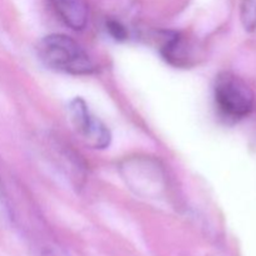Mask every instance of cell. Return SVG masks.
<instances>
[{
	"mask_svg": "<svg viewBox=\"0 0 256 256\" xmlns=\"http://www.w3.org/2000/svg\"><path fill=\"white\" fill-rule=\"evenodd\" d=\"M40 59L52 69L72 75H89L95 64L84 48L65 34H50L38 45Z\"/></svg>",
	"mask_w": 256,
	"mask_h": 256,
	"instance_id": "1",
	"label": "cell"
},
{
	"mask_svg": "<svg viewBox=\"0 0 256 256\" xmlns=\"http://www.w3.org/2000/svg\"><path fill=\"white\" fill-rule=\"evenodd\" d=\"M214 99L220 114L229 120L244 119L254 109L252 88L230 72H220L215 79Z\"/></svg>",
	"mask_w": 256,
	"mask_h": 256,
	"instance_id": "2",
	"label": "cell"
},
{
	"mask_svg": "<svg viewBox=\"0 0 256 256\" xmlns=\"http://www.w3.org/2000/svg\"><path fill=\"white\" fill-rule=\"evenodd\" d=\"M68 110L74 129L90 148L106 149L109 146L112 142V132L109 128L90 112L84 99H72Z\"/></svg>",
	"mask_w": 256,
	"mask_h": 256,
	"instance_id": "3",
	"label": "cell"
},
{
	"mask_svg": "<svg viewBox=\"0 0 256 256\" xmlns=\"http://www.w3.org/2000/svg\"><path fill=\"white\" fill-rule=\"evenodd\" d=\"M58 16L68 28L82 32L89 22V5L86 0H49Z\"/></svg>",
	"mask_w": 256,
	"mask_h": 256,
	"instance_id": "4",
	"label": "cell"
},
{
	"mask_svg": "<svg viewBox=\"0 0 256 256\" xmlns=\"http://www.w3.org/2000/svg\"><path fill=\"white\" fill-rule=\"evenodd\" d=\"M162 54L170 64L176 65V66H184L188 65L189 60L192 59V52L185 36H182L180 32H165L164 42H162Z\"/></svg>",
	"mask_w": 256,
	"mask_h": 256,
	"instance_id": "5",
	"label": "cell"
},
{
	"mask_svg": "<svg viewBox=\"0 0 256 256\" xmlns=\"http://www.w3.org/2000/svg\"><path fill=\"white\" fill-rule=\"evenodd\" d=\"M240 18L245 30L248 32L256 30V0H242Z\"/></svg>",
	"mask_w": 256,
	"mask_h": 256,
	"instance_id": "6",
	"label": "cell"
},
{
	"mask_svg": "<svg viewBox=\"0 0 256 256\" xmlns=\"http://www.w3.org/2000/svg\"><path fill=\"white\" fill-rule=\"evenodd\" d=\"M106 30L109 34L114 38L118 42H122V40L128 39V30L119 20L109 19L106 22Z\"/></svg>",
	"mask_w": 256,
	"mask_h": 256,
	"instance_id": "7",
	"label": "cell"
},
{
	"mask_svg": "<svg viewBox=\"0 0 256 256\" xmlns=\"http://www.w3.org/2000/svg\"><path fill=\"white\" fill-rule=\"evenodd\" d=\"M8 218H9V206H8L4 192L0 185V220H5Z\"/></svg>",
	"mask_w": 256,
	"mask_h": 256,
	"instance_id": "8",
	"label": "cell"
}]
</instances>
